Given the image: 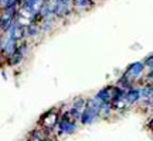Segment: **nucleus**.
Masks as SVG:
<instances>
[{
	"mask_svg": "<svg viewBox=\"0 0 153 141\" xmlns=\"http://www.w3.org/2000/svg\"><path fill=\"white\" fill-rule=\"evenodd\" d=\"M60 113H61V110L58 107H51L50 110H47L45 113H43L40 116L37 126L43 127L47 131L54 134V130L57 129V124L60 121Z\"/></svg>",
	"mask_w": 153,
	"mask_h": 141,
	"instance_id": "f257e3e1",
	"label": "nucleus"
},
{
	"mask_svg": "<svg viewBox=\"0 0 153 141\" xmlns=\"http://www.w3.org/2000/svg\"><path fill=\"white\" fill-rule=\"evenodd\" d=\"M26 141H57V136L47 131L45 129L36 126L33 130H30L26 136Z\"/></svg>",
	"mask_w": 153,
	"mask_h": 141,
	"instance_id": "f03ea898",
	"label": "nucleus"
},
{
	"mask_svg": "<svg viewBox=\"0 0 153 141\" xmlns=\"http://www.w3.org/2000/svg\"><path fill=\"white\" fill-rule=\"evenodd\" d=\"M145 65L142 64V61H139V62H133L131 65L126 68V70L123 72V76H125L126 79H129L132 83H135L137 79H140L143 75V72H145Z\"/></svg>",
	"mask_w": 153,
	"mask_h": 141,
	"instance_id": "7ed1b4c3",
	"label": "nucleus"
},
{
	"mask_svg": "<svg viewBox=\"0 0 153 141\" xmlns=\"http://www.w3.org/2000/svg\"><path fill=\"white\" fill-rule=\"evenodd\" d=\"M98 119H101V113H99L97 109L89 107V106H85V107L82 109L81 119H79L81 124L89 126V124H92V123H95Z\"/></svg>",
	"mask_w": 153,
	"mask_h": 141,
	"instance_id": "20e7f679",
	"label": "nucleus"
},
{
	"mask_svg": "<svg viewBox=\"0 0 153 141\" xmlns=\"http://www.w3.org/2000/svg\"><path fill=\"white\" fill-rule=\"evenodd\" d=\"M17 44L13 38H6V41L3 44H1V48H0V54H1V57L4 58V59H10L11 55L16 52V48H17Z\"/></svg>",
	"mask_w": 153,
	"mask_h": 141,
	"instance_id": "39448f33",
	"label": "nucleus"
},
{
	"mask_svg": "<svg viewBox=\"0 0 153 141\" xmlns=\"http://www.w3.org/2000/svg\"><path fill=\"white\" fill-rule=\"evenodd\" d=\"M9 33H10L9 37L13 38L16 43H20V41H23V38L26 35V26H23L20 21H14Z\"/></svg>",
	"mask_w": 153,
	"mask_h": 141,
	"instance_id": "423d86ee",
	"label": "nucleus"
},
{
	"mask_svg": "<svg viewBox=\"0 0 153 141\" xmlns=\"http://www.w3.org/2000/svg\"><path fill=\"white\" fill-rule=\"evenodd\" d=\"M140 100V93H139V87H131L125 92V96H123V102L126 103V106H133V104L139 103Z\"/></svg>",
	"mask_w": 153,
	"mask_h": 141,
	"instance_id": "0eeeda50",
	"label": "nucleus"
},
{
	"mask_svg": "<svg viewBox=\"0 0 153 141\" xmlns=\"http://www.w3.org/2000/svg\"><path fill=\"white\" fill-rule=\"evenodd\" d=\"M111 89H112V86H105L102 87L101 90H99L94 98L98 99L101 103L104 104H112V96H111Z\"/></svg>",
	"mask_w": 153,
	"mask_h": 141,
	"instance_id": "6e6552de",
	"label": "nucleus"
},
{
	"mask_svg": "<svg viewBox=\"0 0 153 141\" xmlns=\"http://www.w3.org/2000/svg\"><path fill=\"white\" fill-rule=\"evenodd\" d=\"M94 4H95V0H72V6L75 9H82V10H88Z\"/></svg>",
	"mask_w": 153,
	"mask_h": 141,
	"instance_id": "1a4fd4ad",
	"label": "nucleus"
},
{
	"mask_svg": "<svg viewBox=\"0 0 153 141\" xmlns=\"http://www.w3.org/2000/svg\"><path fill=\"white\" fill-rule=\"evenodd\" d=\"M38 34H40V28H38V26H36V24H30V23L26 26V35H28V37H36V35H38Z\"/></svg>",
	"mask_w": 153,
	"mask_h": 141,
	"instance_id": "9d476101",
	"label": "nucleus"
},
{
	"mask_svg": "<svg viewBox=\"0 0 153 141\" xmlns=\"http://www.w3.org/2000/svg\"><path fill=\"white\" fill-rule=\"evenodd\" d=\"M85 103H87V99L84 98H76L74 102H72V107L78 109V110H82V109L85 107Z\"/></svg>",
	"mask_w": 153,
	"mask_h": 141,
	"instance_id": "9b49d317",
	"label": "nucleus"
},
{
	"mask_svg": "<svg viewBox=\"0 0 153 141\" xmlns=\"http://www.w3.org/2000/svg\"><path fill=\"white\" fill-rule=\"evenodd\" d=\"M142 64L145 65V68H148V69H150V68H153V55L149 54L146 58H143Z\"/></svg>",
	"mask_w": 153,
	"mask_h": 141,
	"instance_id": "f8f14e48",
	"label": "nucleus"
}]
</instances>
